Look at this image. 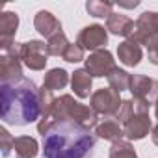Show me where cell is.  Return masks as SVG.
<instances>
[{
	"label": "cell",
	"mask_w": 158,
	"mask_h": 158,
	"mask_svg": "<svg viewBox=\"0 0 158 158\" xmlns=\"http://www.w3.org/2000/svg\"><path fill=\"white\" fill-rule=\"evenodd\" d=\"M34 26H35V30H37L43 37H47V39H50L52 35H56V34L61 32V23H60L50 11H45V10L37 11V15H35V19H34Z\"/></svg>",
	"instance_id": "obj_11"
},
{
	"label": "cell",
	"mask_w": 158,
	"mask_h": 158,
	"mask_svg": "<svg viewBox=\"0 0 158 158\" xmlns=\"http://www.w3.org/2000/svg\"><path fill=\"white\" fill-rule=\"evenodd\" d=\"M154 115H156V119H158V99H156V102H154Z\"/></svg>",
	"instance_id": "obj_28"
},
{
	"label": "cell",
	"mask_w": 158,
	"mask_h": 158,
	"mask_svg": "<svg viewBox=\"0 0 158 158\" xmlns=\"http://www.w3.org/2000/svg\"><path fill=\"white\" fill-rule=\"evenodd\" d=\"M95 134H97L99 138L106 139V141H112V143L119 141V139L125 136L121 123H117L114 117H110V119H104L102 123H99V125H97V128H95Z\"/></svg>",
	"instance_id": "obj_16"
},
{
	"label": "cell",
	"mask_w": 158,
	"mask_h": 158,
	"mask_svg": "<svg viewBox=\"0 0 158 158\" xmlns=\"http://www.w3.org/2000/svg\"><path fill=\"white\" fill-rule=\"evenodd\" d=\"M84 52H86V50L78 45V43H71L69 48H67L65 54H63V60L69 61V63H78V61L84 60Z\"/></svg>",
	"instance_id": "obj_23"
},
{
	"label": "cell",
	"mask_w": 158,
	"mask_h": 158,
	"mask_svg": "<svg viewBox=\"0 0 158 158\" xmlns=\"http://www.w3.org/2000/svg\"><path fill=\"white\" fill-rule=\"evenodd\" d=\"M13 141H15V138H11V134L4 127L0 128V149H2V156L4 158L10 156V152L13 149Z\"/></svg>",
	"instance_id": "obj_24"
},
{
	"label": "cell",
	"mask_w": 158,
	"mask_h": 158,
	"mask_svg": "<svg viewBox=\"0 0 158 158\" xmlns=\"http://www.w3.org/2000/svg\"><path fill=\"white\" fill-rule=\"evenodd\" d=\"M147 54H149V61L152 65H158V35L147 45Z\"/></svg>",
	"instance_id": "obj_25"
},
{
	"label": "cell",
	"mask_w": 158,
	"mask_h": 158,
	"mask_svg": "<svg viewBox=\"0 0 158 158\" xmlns=\"http://www.w3.org/2000/svg\"><path fill=\"white\" fill-rule=\"evenodd\" d=\"M76 43L80 45L84 50H91V52L101 50L108 43V32L101 24H89V26L80 30Z\"/></svg>",
	"instance_id": "obj_7"
},
{
	"label": "cell",
	"mask_w": 158,
	"mask_h": 158,
	"mask_svg": "<svg viewBox=\"0 0 158 158\" xmlns=\"http://www.w3.org/2000/svg\"><path fill=\"white\" fill-rule=\"evenodd\" d=\"M151 139H152V143L158 147V123L152 127V130H151Z\"/></svg>",
	"instance_id": "obj_26"
},
{
	"label": "cell",
	"mask_w": 158,
	"mask_h": 158,
	"mask_svg": "<svg viewBox=\"0 0 158 158\" xmlns=\"http://www.w3.org/2000/svg\"><path fill=\"white\" fill-rule=\"evenodd\" d=\"M114 6L115 4H112V2H102V0H89V2L86 4V10H88V13L89 15H93V17H97V19H108L114 11Z\"/></svg>",
	"instance_id": "obj_21"
},
{
	"label": "cell",
	"mask_w": 158,
	"mask_h": 158,
	"mask_svg": "<svg viewBox=\"0 0 158 158\" xmlns=\"http://www.w3.org/2000/svg\"><path fill=\"white\" fill-rule=\"evenodd\" d=\"M106 30H110L114 35H123L130 39L134 32V21L123 13H112L106 19Z\"/></svg>",
	"instance_id": "obj_13"
},
{
	"label": "cell",
	"mask_w": 158,
	"mask_h": 158,
	"mask_svg": "<svg viewBox=\"0 0 158 158\" xmlns=\"http://www.w3.org/2000/svg\"><path fill=\"white\" fill-rule=\"evenodd\" d=\"M151 130H152V125L149 119V112H138L130 119H127V123H123V132H125V138L128 141L130 139H134V141L143 139Z\"/></svg>",
	"instance_id": "obj_9"
},
{
	"label": "cell",
	"mask_w": 158,
	"mask_h": 158,
	"mask_svg": "<svg viewBox=\"0 0 158 158\" xmlns=\"http://www.w3.org/2000/svg\"><path fill=\"white\" fill-rule=\"evenodd\" d=\"M110 158H138L134 147L128 139H119L110 147Z\"/></svg>",
	"instance_id": "obj_22"
},
{
	"label": "cell",
	"mask_w": 158,
	"mask_h": 158,
	"mask_svg": "<svg viewBox=\"0 0 158 158\" xmlns=\"http://www.w3.org/2000/svg\"><path fill=\"white\" fill-rule=\"evenodd\" d=\"M91 82H93V76L86 71V69H76L71 76V88L74 91L76 97L86 99L91 93Z\"/></svg>",
	"instance_id": "obj_15"
},
{
	"label": "cell",
	"mask_w": 158,
	"mask_h": 158,
	"mask_svg": "<svg viewBox=\"0 0 158 158\" xmlns=\"http://www.w3.org/2000/svg\"><path fill=\"white\" fill-rule=\"evenodd\" d=\"M13 151L17 158H35L39 152V145L30 136H19L13 141Z\"/></svg>",
	"instance_id": "obj_17"
},
{
	"label": "cell",
	"mask_w": 158,
	"mask_h": 158,
	"mask_svg": "<svg viewBox=\"0 0 158 158\" xmlns=\"http://www.w3.org/2000/svg\"><path fill=\"white\" fill-rule=\"evenodd\" d=\"M48 56L50 54L47 50V45L39 39L21 43V61L32 71H43L48 61Z\"/></svg>",
	"instance_id": "obj_4"
},
{
	"label": "cell",
	"mask_w": 158,
	"mask_h": 158,
	"mask_svg": "<svg viewBox=\"0 0 158 158\" xmlns=\"http://www.w3.org/2000/svg\"><path fill=\"white\" fill-rule=\"evenodd\" d=\"M115 69V61H114V56L110 50L106 48H101V50H95L89 54V58L86 60V71L95 76V78H102L112 73Z\"/></svg>",
	"instance_id": "obj_6"
},
{
	"label": "cell",
	"mask_w": 158,
	"mask_h": 158,
	"mask_svg": "<svg viewBox=\"0 0 158 158\" xmlns=\"http://www.w3.org/2000/svg\"><path fill=\"white\" fill-rule=\"evenodd\" d=\"M121 97L115 89L112 88H101L97 89L91 99H89V106L91 110L97 114V115H106L108 119L110 117H115V114L119 112L121 108Z\"/></svg>",
	"instance_id": "obj_3"
},
{
	"label": "cell",
	"mask_w": 158,
	"mask_h": 158,
	"mask_svg": "<svg viewBox=\"0 0 158 158\" xmlns=\"http://www.w3.org/2000/svg\"><path fill=\"white\" fill-rule=\"evenodd\" d=\"M158 35V13L156 11H143L138 21L134 23V32H132V41L138 45H149L154 37Z\"/></svg>",
	"instance_id": "obj_5"
},
{
	"label": "cell",
	"mask_w": 158,
	"mask_h": 158,
	"mask_svg": "<svg viewBox=\"0 0 158 158\" xmlns=\"http://www.w3.org/2000/svg\"><path fill=\"white\" fill-rule=\"evenodd\" d=\"M117 56H119V61L127 67H136L139 61H141V47L132 41V39H125L123 43H119L117 47Z\"/></svg>",
	"instance_id": "obj_14"
},
{
	"label": "cell",
	"mask_w": 158,
	"mask_h": 158,
	"mask_svg": "<svg viewBox=\"0 0 158 158\" xmlns=\"http://www.w3.org/2000/svg\"><path fill=\"white\" fill-rule=\"evenodd\" d=\"M0 117L6 125L13 127L37 121L41 117V89L24 76L0 82Z\"/></svg>",
	"instance_id": "obj_1"
},
{
	"label": "cell",
	"mask_w": 158,
	"mask_h": 158,
	"mask_svg": "<svg viewBox=\"0 0 158 158\" xmlns=\"http://www.w3.org/2000/svg\"><path fill=\"white\" fill-rule=\"evenodd\" d=\"M69 39H67V35L63 34V32H60V34H56V35H52L48 41H47V50H48V54L50 56H61L63 58V54H65V50L69 48Z\"/></svg>",
	"instance_id": "obj_20"
},
{
	"label": "cell",
	"mask_w": 158,
	"mask_h": 158,
	"mask_svg": "<svg viewBox=\"0 0 158 158\" xmlns=\"http://www.w3.org/2000/svg\"><path fill=\"white\" fill-rule=\"evenodd\" d=\"M69 84V73L65 69H50L47 74H45V80H43V89H48V91H56V89H63L65 86Z\"/></svg>",
	"instance_id": "obj_18"
},
{
	"label": "cell",
	"mask_w": 158,
	"mask_h": 158,
	"mask_svg": "<svg viewBox=\"0 0 158 158\" xmlns=\"http://www.w3.org/2000/svg\"><path fill=\"white\" fill-rule=\"evenodd\" d=\"M132 95L136 99H141L145 102H156L158 99V80L149 78L145 74H132L130 78V88Z\"/></svg>",
	"instance_id": "obj_8"
},
{
	"label": "cell",
	"mask_w": 158,
	"mask_h": 158,
	"mask_svg": "<svg viewBox=\"0 0 158 158\" xmlns=\"http://www.w3.org/2000/svg\"><path fill=\"white\" fill-rule=\"evenodd\" d=\"M130 78H132V74H128L127 71L115 67V69L108 74V84H110L112 89H115L117 93H121V91H125V89L130 88Z\"/></svg>",
	"instance_id": "obj_19"
},
{
	"label": "cell",
	"mask_w": 158,
	"mask_h": 158,
	"mask_svg": "<svg viewBox=\"0 0 158 158\" xmlns=\"http://www.w3.org/2000/svg\"><path fill=\"white\" fill-rule=\"evenodd\" d=\"M19 28V15L13 11H4L0 15V48L2 52L15 45V32Z\"/></svg>",
	"instance_id": "obj_10"
},
{
	"label": "cell",
	"mask_w": 158,
	"mask_h": 158,
	"mask_svg": "<svg viewBox=\"0 0 158 158\" xmlns=\"http://www.w3.org/2000/svg\"><path fill=\"white\" fill-rule=\"evenodd\" d=\"M95 134L74 121H56L43 136V158H89Z\"/></svg>",
	"instance_id": "obj_2"
},
{
	"label": "cell",
	"mask_w": 158,
	"mask_h": 158,
	"mask_svg": "<svg viewBox=\"0 0 158 158\" xmlns=\"http://www.w3.org/2000/svg\"><path fill=\"white\" fill-rule=\"evenodd\" d=\"M117 6H119V8H128V10H132V8H138V6H139V2H130V4H125V2H119Z\"/></svg>",
	"instance_id": "obj_27"
},
{
	"label": "cell",
	"mask_w": 158,
	"mask_h": 158,
	"mask_svg": "<svg viewBox=\"0 0 158 158\" xmlns=\"http://www.w3.org/2000/svg\"><path fill=\"white\" fill-rule=\"evenodd\" d=\"M23 78V61L21 58L2 54L0 56V80L2 82H11Z\"/></svg>",
	"instance_id": "obj_12"
}]
</instances>
